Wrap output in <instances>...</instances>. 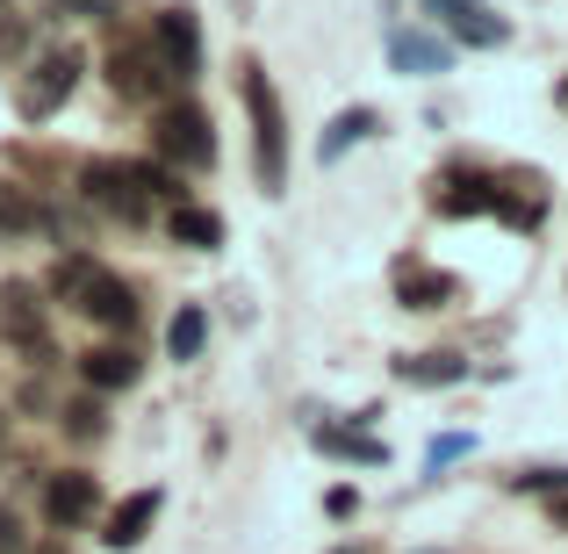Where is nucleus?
Masks as SVG:
<instances>
[{
	"label": "nucleus",
	"mask_w": 568,
	"mask_h": 554,
	"mask_svg": "<svg viewBox=\"0 0 568 554\" xmlns=\"http://www.w3.org/2000/svg\"><path fill=\"white\" fill-rule=\"evenodd\" d=\"M382 130V115L375 109H346V115H332V130H324V144H317V159L324 167H338V152L346 144H361V138H375Z\"/></svg>",
	"instance_id": "21"
},
{
	"label": "nucleus",
	"mask_w": 568,
	"mask_h": 554,
	"mask_svg": "<svg viewBox=\"0 0 568 554\" xmlns=\"http://www.w3.org/2000/svg\"><path fill=\"white\" fill-rule=\"evenodd\" d=\"M0 231H43V209L29 202V188L22 181H0Z\"/></svg>",
	"instance_id": "25"
},
{
	"label": "nucleus",
	"mask_w": 568,
	"mask_h": 554,
	"mask_svg": "<svg viewBox=\"0 0 568 554\" xmlns=\"http://www.w3.org/2000/svg\"><path fill=\"white\" fill-rule=\"evenodd\" d=\"M58 8H80V14H115V0H58Z\"/></svg>",
	"instance_id": "31"
},
{
	"label": "nucleus",
	"mask_w": 568,
	"mask_h": 554,
	"mask_svg": "<svg viewBox=\"0 0 568 554\" xmlns=\"http://www.w3.org/2000/svg\"><path fill=\"white\" fill-rule=\"evenodd\" d=\"M432 14H439V22L454 29L460 43H475V51H497V43H511V22H504V14H489L483 0H432Z\"/></svg>",
	"instance_id": "10"
},
{
	"label": "nucleus",
	"mask_w": 568,
	"mask_h": 554,
	"mask_svg": "<svg viewBox=\"0 0 568 554\" xmlns=\"http://www.w3.org/2000/svg\"><path fill=\"white\" fill-rule=\"evenodd\" d=\"M396 295H403V310H446V303L460 295V281H454V274H439V266L403 260V266H396Z\"/></svg>",
	"instance_id": "14"
},
{
	"label": "nucleus",
	"mask_w": 568,
	"mask_h": 554,
	"mask_svg": "<svg viewBox=\"0 0 568 554\" xmlns=\"http://www.w3.org/2000/svg\"><path fill=\"white\" fill-rule=\"evenodd\" d=\"M388 58L403 72H446V43H432L425 29H388Z\"/></svg>",
	"instance_id": "20"
},
{
	"label": "nucleus",
	"mask_w": 568,
	"mask_h": 554,
	"mask_svg": "<svg viewBox=\"0 0 568 554\" xmlns=\"http://www.w3.org/2000/svg\"><path fill=\"white\" fill-rule=\"evenodd\" d=\"M0 14H8V0H0Z\"/></svg>",
	"instance_id": "36"
},
{
	"label": "nucleus",
	"mask_w": 568,
	"mask_h": 554,
	"mask_svg": "<svg viewBox=\"0 0 568 554\" xmlns=\"http://www.w3.org/2000/svg\"><path fill=\"white\" fill-rule=\"evenodd\" d=\"M22 51H29V22L22 14H0V72H8Z\"/></svg>",
	"instance_id": "27"
},
{
	"label": "nucleus",
	"mask_w": 568,
	"mask_h": 554,
	"mask_svg": "<svg viewBox=\"0 0 568 554\" xmlns=\"http://www.w3.org/2000/svg\"><path fill=\"white\" fill-rule=\"evenodd\" d=\"M353 512H361V490H353V483L324 490V518H353Z\"/></svg>",
	"instance_id": "28"
},
{
	"label": "nucleus",
	"mask_w": 568,
	"mask_h": 554,
	"mask_svg": "<svg viewBox=\"0 0 568 554\" xmlns=\"http://www.w3.org/2000/svg\"><path fill=\"white\" fill-rule=\"evenodd\" d=\"M468 454V440H460V432H446V440H432V469H446V461H460Z\"/></svg>",
	"instance_id": "30"
},
{
	"label": "nucleus",
	"mask_w": 568,
	"mask_h": 554,
	"mask_svg": "<svg viewBox=\"0 0 568 554\" xmlns=\"http://www.w3.org/2000/svg\"><path fill=\"white\" fill-rule=\"evenodd\" d=\"M202 346H209L202 303H181V310H173V324H166V353H173V361H202Z\"/></svg>",
	"instance_id": "22"
},
{
	"label": "nucleus",
	"mask_w": 568,
	"mask_h": 554,
	"mask_svg": "<svg viewBox=\"0 0 568 554\" xmlns=\"http://www.w3.org/2000/svg\"><path fill=\"white\" fill-rule=\"evenodd\" d=\"M497 194H504V181H489V173H446L439 216H497Z\"/></svg>",
	"instance_id": "13"
},
{
	"label": "nucleus",
	"mask_w": 568,
	"mask_h": 554,
	"mask_svg": "<svg viewBox=\"0 0 568 554\" xmlns=\"http://www.w3.org/2000/svg\"><path fill=\"white\" fill-rule=\"evenodd\" d=\"M58 425H65L72 440H87V446H94L101 432H109V403H101V389H87V396H72L65 411H58Z\"/></svg>",
	"instance_id": "23"
},
{
	"label": "nucleus",
	"mask_w": 568,
	"mask_h": 554,
	"mask_svg": "<svg viewBox=\"0 0 568 554\" xmlns=\"http://www.w3.org/2000/svg\"><path fill=\"white\" fill-rule=\"evenodd\" d=\"M396 382L403 389H454V382H468V353H403Z\"/></svg>",
	"instance_id": "16"
},
{
	"label": "nucleus",
	"mask_w": 568,
	"mask_h": 554,
	"mask_svg": "<svg viewBox=\"0 0 568 554\" xmlns=\"http://www.w3.org/2000/svg\"><path fill=\"white\" fill-rule=\"evenodd\" d=\"M94 274H101V266L87 260V252H65V260L43 274V295H51V303H72V310H80V303H87V289H94Z\"/></svg>",
	"instance_id": "18"
},
{
	"label": "nucleus",
	"mask_w": 568,
	"mask_h": 554,
	"mask_svg": "<svg viewBox=\"0 0 568 554\" xmlns=\"http://www.w3.org/2000/svg\"><path fill=\"white\" fill-rule=\"evenodd\" d=\"M497 216L511 223V231H540L547 223V181L540 173H511L504 194H497Z\"/></svg>",
	"instance_id": "15"
},
{
	"label": "nucleus",
	"mask_w": 568,
	"mask_h": 554,
	"mask_svg": "<svg viewBox=\"0 0 568 554\" xmlns=\"http://www.w3.org/2000/svg\"><path fill=\"white\" fill-rule=\"evenodd\" d=\"M237 94H245V115H252V173H260L266 194H281L288 188V115H281V94L260 58L237 66Z\"/></svg>",
	"instance_id": "1"
},
{
	"label": "nucleus",
	"mask_w": 568,
	"mask_h": 554,
	"mask_svg": "<svg viewBox=\"0 0 568 554\" xmlns=\"http://www.w3.org/2000/svg\"><path fill=\"white\" fill-rule=\"evenodd\" d=\"M0 440H8V417H0Z\"/></svg>",
	"instance_id": "35"
},
{
	"label": "nucleus",
	"mask_w": 568,
	"mask_h": 554,
	"mask_svg": "<svg viewBox=\"0 0 568 554\" xmlns=\"http://www.w3.org/2000/svg\"><path fill=\"white\" fill-rule=\"evenodd\" d=\"M152 144H159V159H166L173 173H209V167H216V123H209V109L187 101V94L159 109Z\"/></svg>",
	"instance_id": "2"
},
{
	"label": "nucleus",
	"mask_w": 568,
	"mask_h": 554,
	"mask_svg": "<svg viewBox=\"0 0 568 554\" xmlns=\"http://www.w3.org/2000/svg\"><path fill=\"white\" fill-rule=\"evenodd\" d=\"M166 238H173V245H187V252H216L223 245V216H216V209H202V202H181L166 216Z\"/></svg>",
	"instance_id": "17"
},
{
	"label": "nucleus",
	"mask_w": 568,
	"mask_h": 554,
	"mask_svg": "<svg viewBox=\"0 0 568 554\" xmlns=\"http://www.w3.org/2000/svg\"><path fill=\"white\" fill-rule=\"evenodd\" d=\"M80 72H87V51H72V43H58V51H43L37 66H29V80H22V123H51L58 109L72 101V87H80Z\"/></svg>",
	"instance_id": "4"
},
{
	"label": "nucleus",
	"mask_w": 568,
	"mask_h": 554,
	"mask_svg": "<svg viewBox=\"0 0 568 554\" xmlns=\"http://www.w3.org/2000/svg\"><path fill=\"white\" fill-rule=\"evenodd\" d=\"M332 554H361V547H332Z\"/></svg>",
	"instance_id": "34"
},
{
	"label": "nucleus",
	"mask_w": 568,
	"mask_h": 554,
	"mask_svg": "<svg viewBox=\"0 0 568 554\" xmlns=\"http://www.w3.org/2000/svg\"><path fill=\"white\" fill-rule=\"evenodd\" d=\"M152 51L159 58H166V72H173V80H202V22H194V8H159L152 14Z\"/></svg>",
	"instance_id": "7"
},
{
	"label": "nucleus",
	"mask_w": 568,
	"mask_h": 554,
	"mask_svg": "<svg viewBox=\"0 0 568 554\" xmlns=\"http://www.w3.org/2000/svg\"><path fill=\"white\" fill-rule=\"evenodd\" d=\"M29 554H65V541H43V547H29Z\"/></svg>",
	"instance_id": "32"
},
{
	"label": "nucleus",
	"mask_w": 568,
	"mask_h": 554,
	"mask_svg": "<svg viewBox=\"0 0 568 554\" xmlns=\"http://www.w3.org/2000/svg\"><path fill=\"white\" fill-rule=\"evenodd\" d=\"M0 554H29V533H22V518L0 504Z\"/></svg>",
	"instance_id": "29"
},
{
	"label": "nucleus",
	"mask_w": 568,
	"mask_h": 554,
	"mask_svg": "<svg viewBox=\"0 0 568 554\" xmlns=\"http://www.w3.org/2000/svg\"><path fill=\"white\" fill-rule=\"evenodd\" d=\"M43 518H51L58 533H80V526H94L101 518V483L87 469H65V475H51L43 483Z\"/></svg>",
	"instance_id": "8"
},
{
	"label": "nucleus",
	"mask_w": 568,
	"mask_h": 554,
	"mask_svg": "<svg viewBox=\"0 0 568 554\" xmlns=\"http://www.w3.org/2000/svg\"><path fill=\"white\" fill-rule=\"evenodd\" d=\"M317 454H332V461H388V446L375 440V432H353V425H317Z\"/></svg>",
	"instance_id": "19"
},
{
	"label": "nucleus",
	"mask_w": 568,
	"mask_h": 554,
	"mask_svg": "<svg viewBox=\"0 0 568 554\" xmlns=\"http://www.w3.org/2000/svg\"><path fill=\"white\" fill-rule=\"evenodd\" d=\"M159 512H166V490H130L123 504H115L109 518H101V541H109L115 554H130V547H144V533L159 526Z\"/></svg>",
	"instance_id": "9"
},
{
	"label": "nucleus",
	"mask_w": 568,
	"mask_h": 554,
	"mask_svg": "<svg viewBox=\"0 0 568 554\" xmlns=\"http://www.w3.org/2000/svg\"><path fill=\"white\" fill-rule=\"evenodd\" d=\"M109 87L123 101H159V109H166L173 72H166V58H159L152 43H109Z\"/></svg>",
	"instance_id": "6"
},
{
	"label": "nucleus",
	"mask_w": 568,
	"mask_h": 554,
	"mask_svg": "<svg viewBox=\"0 0 568 554\" xmlns=\"http://www.w3.org/2000/svg\"><path fill=\"white\" fill-rule=\"evenodd\" d=\"M138 374H144V361H138L130 346H115V339H109V346H94V353H80V382H87V389H101V396L130 389Z\"/></svg>",
	"instance_id": "12"
},
{
	"label": "nucleus",
	"mask_w": 568,
	"mask_h": 554,
	"mask_svg": "<svg viewBox=\"0 0 568 554\" xmlns=\"http://www.w3.org/2000/svg\"><path fill=\"white\" fill-rule=\"evenodd\" d=\"M511 490H518V497H547V504H555V497H568V469H518Z\"/></svg>",
	"instance_id": "26"
},
{
	"label": "nucleus",
	"mask_w": 568,
	"mask_h": 554,
	"mask_svg": "<svg viewBox=\"0 0 568 554\" xmlns=\"http://www.w3.org/2000/svg\"><path fill=\"white\" fill-rule=\"evenodd\" d=\"M80 202L101 209V216H115V223H144L152 216V194L130 181V159H87L80 167Z\"/></svg>",
	"instance_id": "5"
},
{
	"label": "nucleus",
	"mask_w": 568,
	"mask_h": 554,
	"mask_svg": "<svg viewBox=\"0 0 568 554\" xmlns=\"http://www.w3.org/2000/svg\"><path fill=\"white\" fill-rule=\"evenodd\" d=\"M80 310H87V318L101 324V332H130V324H138V289H130L123 274H109V266H101Z\"/></svg>",
	"instance_id": "11"
},
{
	"label": "nucleus",
	"mask_w": 568,
	"mask_h": 554,
	"mask_svg": "<svg viewBox=\"0 0 568 554\" xmlns=\"http://www.w3.org/2000/svg\"><path fill=\"white\" fill-rule=\"evenodd\" d=\"M130 181L152 194V202H173V209L187 202V194H181V173H173L166 159H130Z\"/></svg>",
	"instance_id": "24"
},
{
	"label": "nucleus",
	"mask_w": 568,
	"mask_h": 554,
	"mask_svg": "<svg viewBox=\"0 0 568 554\" xmlns=\"http://www.w3.org/2000/svg\"><path fill=\"white\" fill-rule=\"evenodd\" d=\"M555 101H561V109H568V80H561V87H555Z\"/></svg>",
	"instance_id": "33"
},
{
	"label": "nucleus",
	"mask_w": 568,
	"mask_h": 554,
	"mask_svg": "<svg viewBox=\"0 0 568 554\" xmlns=\"http://www.w3.org/2000/svg\"><path fill=\"white\" fill-rule=\"evenodd\" d=\"M0 339H8L14 353H29V361H51V295H43V281H8L0 289Z\"/></svg>",
	"instance_id": "3"
}]
</instances>
